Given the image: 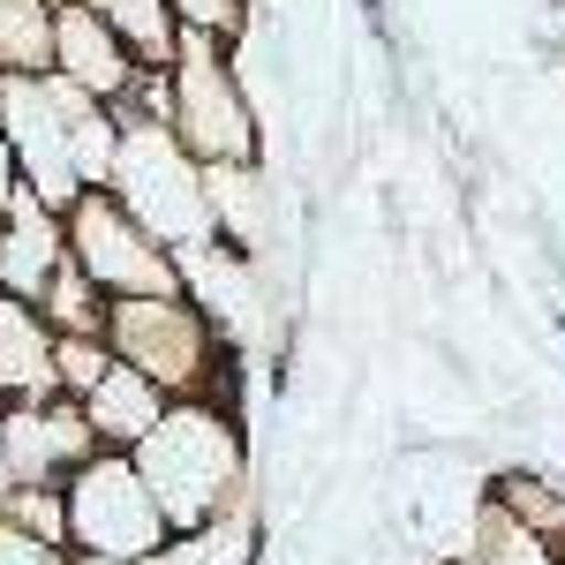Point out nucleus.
<instances>
[{
  "label": "nucleus",
  "mask_w": 565,
  "mask_h": 565,
  "mask_svg": "<svg viewBox=\"0 0 565 565\" xmlns=\"http://www.w3.org/2000/svg\"><path fill=\"white\" fill-rule=\"evenodd\" d=\"M174 271H181V295L196 302V317L218 332V348L242 354V340L257 332V317H264L257 257H242V249H226V242H204V249L174 257Z\"/></svg>",
  "instance_id": "9"
},
{
  "label": "nucleus",
  "mask_w": 565,
  "mask_h": 565,
  "mask_svg": "<svg viewBox=\"0 0 565 565\" xmlns=\"http://www.w3.org/2000/svg\"><path fill=\"white\" fill-rule=\"evenodd\" d=\"M167 129L174 143L212 174V167H264V129L249 84L234 68V53L212 39H181L174 68H167Z\"/></svg>",
  "instance_id": "4"
},
{
  "label": "nucleus",
  "mask_w": 565,
  "mask_h": 565,
  "mask_svg": "<svg viewBox=\"0 0 565 565\" xmlns=\"http://www.w3.org/2000/svg\"><path fill=\"white\" fill-rule=\"evenodd\" d=\"M490 505H498L513 527L543 535L551 551H565V490L551 476H498L490 482Z\"/></svg>",
  "instance_id": "16"
},
{
  "label": "nucleus",
  "mask_w": 565,
  "mask_h": 565,
  "mask_svg": "<svg viewBox=\"0 0 565 565\" xmlns=\"http://www.w3.org/2000/svg\"><path fill=\"white\" fill-rule=\"evenodd\" d=\"M204 204H212V242L257 257L271 234V181L264 167H212L204 174Z\"/></svg>",
  "instance_id": "14"
},
{
  "label": "nucleus",
  "mask_w": 565,
  "mask_h": 565,
  "mask_svg": "<svg viewBox=\"0 0 565 565\" xmlns=\"http://www.w3.org/2000/svg\"><path fill=\"white\" fill-rule=\"evenodd\" d=\"M8 490H15V482H8V452H0V505H8Z\"/></svg>",
  "instance_id": "25"
},
{
  "label": "nucleus",
  "mask_w": 565,
  "mask_h": 565,
  "mask_svg": "<svg viewBox=\"0 0 565 565\" xmlns=\"http://www.w3.org/2000/svg\"><path fill=\"white\" fill-rule=\"evenodd\" d=\"M15 527H31L45 543H61L68 551V513H61V490H8V505H0Z\"/></svg>",
  "instance_id": "22"
},
{
  "label": "nucleus",
  "mask_w": 565,
  "mask_h": 565,
  "mask_svg": "<svg viewBox=\"0 0 565 565\" xmlns=\"http://www.w3.org/2000/svg\"><path fill=\"white\" fill-rule=\"evenodd\" d=\"M23 196V181H15V159H8V143H0V218H8V204Z\"/></svg>",
  "instance_id": "24"
},
{
  "label": "nucleus",
  "mask_w": 565,
  "mask_h": 565,
  "mask_svg": "<svg viewBox=\"0 0 565 565\" xmlns=\"http://www.w3.org/2000/svg\"><path fill=\"white\" fill-rule=\"evenodd\" d=\"M39 317H45L53 340H106V302H98V287H90L76 264L53 271V287L39 295Z\"/></svg>",
  "instance_id": "18"
},
{
  "label": "nucleus",
  "mask_w": 565,
  "mask_h": 565,
  "mask_svg": "<svg viewBox=\"0 0 565 565\" xmlns=\"http://www.w3.org/2000/svg\"><path fill=\"white\" fill-rule=\"evenodd\" d=\"M45 68H53V8L0 0V76H45Z\"/></svg>",
  "instance_id": "17"
},
{
  "label": "nucleus",
  "mask_w": 565,
  "mask_h": 565,
  "mask_svg": "<svg viewBox=\"0 0 565 565\" xmlns=\"http://www.w3.org/2000/svg\"><path fill=\"white\" fill-rule=\"evenodd\" d=\"M68 264V234H61V212H45L39 196H15L8 218H0V295L8 302H31L53 287V271Z\"/></svg>",
  "instance_id": "11"
},
{
  "label": "nucleus",
  "mask_w": 565,
  "mask_h": 565,
  "mask_svg": "<svg viewBox=\"0 0 565 565\" xmlns=\"http://www.w3.org/2000/svg\"><path fill=\"white\" fill-rule=\"evenodd\" d=\"M90 106L84 90H68L61 76H0V143L15 159L23 196H39L45 212H68L84 196L76 181V129H84Z\"/></svg>",
  "instance_id": "6"
},
{
  "label": "nucleus",
  "mask_w": 565,
  "mask_h": 565,
  "mask_svg": "<svg viewBox=\"0 0 565 565\" xmlns=\"http://www.w3.org/2000/svg\"><path fill=\"white\" fill-rule=\"evenodd\" d=\"M0 565H76L61 543H45V535H31V527H15L8 513H0Z\"/></svg>",
  "instance_id": "23"
},
{
  "label": "nucleus",
  "mask_w": 565,
  "mask_h": 565,
  "mask_svg": "<svg viewBox=\"0 0 565 565\" xmlns=\"http://www.w3.org/2000/svg\"><path fill=\"white\" fill-rule=\"evenodd\" d=\"M76 407H84V423H90V437H98V452H136L143 437L159 430V415H167L174 399L151 385V377H136V370H121V362H114V370H106V377H98V385H90Z\"/></svg>",
  "instance_id": "12"
},
{
  "label": "nucleus",
  "mask_w": 565,
  "mask_h": 565,
  "mask_svg": "<svg viewBox=\"0 0 565 565\" xmlns=\"http://www.w3.org/2000/svg\"><path fill=\"white\" fill-rule=\"evenodd\" d=\"M84 8L136 53V68H174L181 23H174V8H167V0H84Z\"/></svg>",
  "instance_id": "15"
},
{
  "label": "nucleus",
  "mask_w": 565,
  "mask_h": 565,
  "mask_svg": "<svg viewBox=\"0 0 565 565\" xmlns=\"http://www.w3.org/2000/svg\"><path fill=\"white\" fill-rule=\"evenodd\" d=\"M129 460H136V476H143V490H151V505L167 513L174 543L212 535V527L234 513L242 476H249L242 423L218 415L212 399H174V407L159 415V430L143 437Z\"/></svg>",
  "instance_id": "1"
},
{
  "label": "nucleus",
  "mask_w": 565,
  "mask_h": 565,
  "mask_svg": "<svg viewBox=\"0 0 565 565\" xmlns=\"http://www.w3.org/2000/svg\"><path fill=\"white\" fill-rule=\"evenodd\" d=\"M106 354L151 377L167 399H212L218 415H242L234 399V348H218V332L196 317L189 295L159 302H106Z\"/></svg>",
  "instance_id": "2"
},
{
  "label": "nucleus",
  "mask_w": 565,
  "mask_h": 565,
  "mask_svg": "<svg viewBox=\"0 0 565 565\" xmlns=\"http://www.w3.org/2000/svg\"><path fill=\"white\" fill-rule=\"evenodd\" d=\"M460 565H558V551L543 543V535H527L513 527L490 498H482V521H476V543H468V558Z\"/></svg>",
  "instance_id": "19"
},
{
  "label": "nucleus",
  "mask_w": 565,
  "mask_h": 565,
  "mask_svg": "<svg viewBox=\"0 0 565 565\" xmlns=\"http://www.w3.org/2000/svg\"><path fill=\"white\" fill-rule=\"evenodd\" d=\"M45 8H53V15H61V8H76V0H45Z\"/></svg>",
  "instance_id": "26"
},
{
  "label": "nucleus",
  "mask_w": 565,
  "mask_h": 565,
  "mask_svg": "<svg viewBox=\"0 0 565 565\" xmlns=\"http://www.w3.org/2000/svg\"><path fill=\"white\" fill-rule=\"evenodd\" d=\"M0 452H8V482L15 490H61V482L98 452L84 407L76 399H15L0 407Z\"/></svg>",
  "instance_id": "8"
},
{
  "label": "nucleus",
  "mask_w": 565,
  "mask_h": 565,
  "mask_svg": "<svg viewBox=\"0 0 565 565\" xmlns=\"http://www.w3.org/2000/svg\"><path fill=\"white\" fill-rule=\"evenodd\" d=\"M106 196L167 249V257H189L212 242V204H204V167L174 143V129L159 121H121V143H114V174H106Z\"/></svg>",
  "instance_id": "3"
},
{
  "label": "nucleus",
  "mask_w": 565,
  "mask_h": 565,
  "mask_svg": "<svg viewBox=\"0 0 565 565\" xmlns=\"http://www.w3.org/2000/svg\"><path fill=\"white\" fill-rule=\"evenodd\" d=\"M61 513H68V558L159 565L174 551V527L151 505V490H143L129 452H90L84 468L61 482Z\"/></svg>",
  "instance_id": "5"
},
{
  "label": "nucleus",
  "mask_w": 565,
  "mask_h": 565,
  "mask_svg": "<svg viewBox=\"0 0 565 565\" xmlns=\"http://www.w3.org/2000/svg\"><path fill=\"white\" fill-rule=\"evenodd\" d=\"M53 332L31 302H8L0 295V407L15 399H53Z\"/></svg>",
  "instance_id": "13"
},
{
  "label": "nucleus",
  "mask_w": 565,
  "mask_h": 565,
  "mask_svg": "<svg viewBox=\"0 0 565 565\" xmlns=\"http://www.w3.org/2000/svg\"><path fill=\"white\" fill-rule=\"evenodd\" d=\"M45 76H61L68 90H84L90 106H121L143 68H136L129 45H121L84 8V0H76V8H61V15H53V68H45Z\"/></svg>",
  "instance_id": "10"
},
{
  "label": "nucleus",
  "mask_w": 565,
  "mask_h": 565,
  "mask_svg": "<svg viewBox=\"0 0 565 565\" xmlns=\"http://www.w3.org/2000/svg\"><path fill=\"white\" fill-rule=\"evenodd\" d=\"M106 370H114L106 340H53V385H61V399H84Z\"/></svg>",
  "instance_id": "21"
},
{
  "label": "nucleus",
  "mask_w": 565,
  "mask_h": 565,
  "mask_svg": "<svg viewBox=\"0 0 565 565\" xmlns=\"http://www.w3.org/2000/svg\"><path fill=\"white\" fill-rule=\"evenodd\" d=\"M76 565H90V558H76Z\"/></svg>",
  "instance_id": "27"
},
{
  "label": "nucleus",
  "mask_w": 565,
  "mask_h": 565,
  "mask_svg": "<svg viewBox=\"0 0 565 565\" xmlns=\"http://www.w3.org/2000/svg\"><path fill=\"white\" fill-rule=\"evenodd\" d=\"M181 23V39H212V45H234L249 39V0H167Z\"/></svg>",
  "instance_id": "20"
},
{
  "label": "nucleus",
  "mask_w": 565,
  "mask_h": 565,
  "mask_svg": "<svg viewBox=\"0 0 565 565\" xmlns=\"http://www.w3.org/2000/svg\"><path fill=\"white\" fill-rule=\"evenodd\" d=\"M61 234H68V264L98 287V302H159V295H181L174 257H167L106 189L76 196V204L61 212Z\"/></svg>",
  "instance_id": "7"
}]
</instances>
